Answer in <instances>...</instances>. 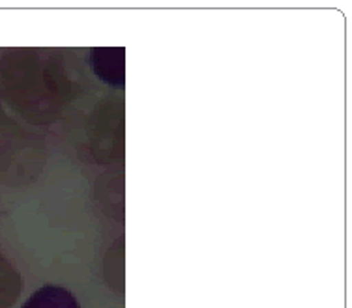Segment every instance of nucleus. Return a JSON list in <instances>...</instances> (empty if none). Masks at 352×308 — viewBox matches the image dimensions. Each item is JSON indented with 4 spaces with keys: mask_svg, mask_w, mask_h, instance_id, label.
I'll use <instances>...</instances> for the list:
<instances>
[{
    "mask_svg": "<svg viewBox=\"0 0 352 308\" xmlns=\"http://www.w3.org/2000/svg\"><path fill=\"white\" fill-rule=\"evenodd\" d=\"M21 308H81L79 303L69 294L68 289L60 286L47 284L43 288L36 289L34 294L28 297V301Z\"/></svg>",
    "mask_w": 352,
    "mask_h": 308,
    "instance_id": "f257e3e1",
    "label": "nucleus"
}]
</instances>
